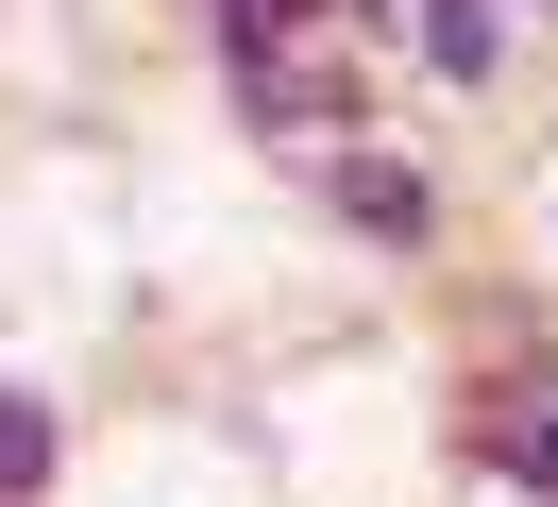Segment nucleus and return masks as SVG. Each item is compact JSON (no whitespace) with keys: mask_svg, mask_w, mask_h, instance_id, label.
Wrapping results in <instances>:
<instances>
[{"mask_svg":"<svg viewBox=\"0 0 558 507\" xmlns=\"http://www.w3.org/2000/svg\"><path fill=\"white\" fill-rule=\"evenodd\" d=\"M322 203L373 220V237H423V169H407V153H339V169H322Z\"/></svg>","mask_w":558,"mask_h":507,"instance_id":"obj_1","label":"nucleus"},{"mask_svg":"<svg viewBox=\"0 0 558 507\" xmlns=\"http://www.w3.org/2000/svg\"><path fill=\"white\" fill-rule=\"evenodd\" d=\"M490 457H508L524 491H558V372H508V406H490Z\"/></svg>","mask_w":558,"mask_h":507,"instance_id":"obj_2","label":"nucleus"},{"mask_svg":"<svg viewBox=\"0 0 558 507\" xmlns=\"http://www.w3.org/2000/svg\"><path fill=\"white\" fill-rule=\"evenodd\" d=\"M423 68H440V85H490V68H508L490 0H423Z\"/></svg>","mask_w":558,"mask_h":507,"instance_id":"obj_3","label":"nucleus"},{"mask_svg":"<svg viewBox=\"0 0 558 507\" xmlns=\"http://www.w3.org/2000/svg\"><path fill=\"white\" fill-rule=\"evenodd\" d=\"M35 491H51V423L0 389V507H35Z\"/></svg>","mask_w":558,"mask_h":507,"instance_id":"obj_4","label":"nucleus"}]
</instances>
